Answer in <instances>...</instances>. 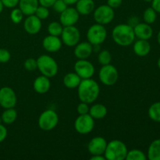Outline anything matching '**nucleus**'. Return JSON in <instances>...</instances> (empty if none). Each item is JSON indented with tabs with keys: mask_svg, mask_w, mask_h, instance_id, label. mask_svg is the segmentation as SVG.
<instances>
[{
	"mask_svg": "<svg viewBox=\"0 0 160 160\" xmlns=\"http://www.w3.org/2000/svg\"><path fill=\"white\" fill-rule=\"evenodd\" d=\"M99 93V85L92 78L82 79L78 87V95L80 101L88 104H91L96 101Z\"/></svg>",
	"mask_w": 160,
	"mask_h": 160,
	"instance_id": "nucleus-1",
	"label": "nucleus"
},
{
	"mask_svg": "<svg viewBox=\"0 0 160 160\" xmlns=\"http://www.w3.org/2000/svg\"><path fill=\"white\" fill-rule=\"evenodd\" d=\"M112 38L114 42L120 46H129L135 40L134 28L126 23L117 25L112 29Z\"/></svg>",
	"mask_w": 160,
	"mask_h": 160,
	"instance_id": "nucleus-2",
	"label": "nucleus"
},
{
	"mask_svg": "<svg viewBox=\"0 0 160 160\" xmlns=\"http://www.w3.org/2000/svg\"><path fill=\"white\" fill-rule=\"evenodd\" d=\"M128 150L127 145L120 140H112L107 143L104 156L106 160H123Z\"/></svg>",
	"mask_w": 160,
	"mask_h": 160,
	"instance_id": "nucleus-3",
	"label": "nucleus"
},
{
	"mask_svg": "<svg viewBox=\"0 0 160 160\" xmlns=\"http://www.w3.org/2000/svg\"><path fill=\"white\" fill-rule=\"evenodd\" d=\"M37 69L42 75L48 78L56 76L59 70L56 61L48 55H42L37 59Z\"/></svg>",
	"mask_w": 160,
	"mask_h": 160,
	"instance_id": "nucleus-4",
	"label": "nucleus"
},
{
	"mask_svg": "<svg viewBox=\"0 0 160 160\" xmlns=\"http://www.w3.org/2000/svg\"><path fill=\"white\" fill-rule=\"evenodd\" d=\"M59 123V116L52 109H46L38 117V127L41 130L50 131L54 129Z\"/></svg>",
	"mask_w": 160,
	"mask_h": 160,
	"instance_id": "nucleus-5",
	"label": "nucleus"
},
{
	"mask_svg": "<svg viewBox=\"0 0 160 160\" xmlns=\"http://www.w3.org/2000/svg\"><path fill=\"white\" fill-rule=\"evenodd\" d=\"M107 38V31L104 25L95 23L88 28L87 31L88 42L92 45H99L106 41Z\"/></svg>",
	"mask_w": 160,
	"mask_h": 160,
	"instance_id": "nucleus-6",
	"label": "nucleus"
},
{
	"mask_svg": "<svg viewBox=\"0 0 160 160\" xmlns=\"http://www.w3.org/2000/svg\"><path fill=\"white\" fill-rule=\"evenodd\" d=\"M94 20L97 23L102 25L109 24L115 17V12L112 8L106 5H101L93 11Z\"/></svg>",
	"mask_w": 160,
	"mask_h": 160,
	"instance_id": "nucleus-7",
	"label": "nucleus"
},
{
	"mask_svg": "<svg viewBox=\"0 0 160 160\" xmlns=\"http://www.w3.org/2000/svg\"><path fill=\"white\" fill-rule=\"evenodd\" d=\"M98 78H99L100 81L104 85H114L118 81V70L112 64L104 65L100 69L99 73H98Z\"/></svg>",
	"mask_w": 160,
	"mask_h": 160,
	"instance_id": "nucleus-8",
	"label": "nucleus"
},
{
	"mask_svg": "<svg viewBox=\"0 0 160 160\" xmlns=\"http://www.w3.org/2000/svg\"><path fill=\"white\" fill-rule=\"evenodd\" d=\"M62 42L69 47H73L80 42L81 33L78 28L73 26L63 27V30L61 34Z\"/></svg>",
	"mask_w": 160,
	"mask_h": 160,
	"instance_id": "nucleus-9",
	"label": "nucleus"
},
{
	"mask_svg": "<svg viewBox=\"0 0 160 160\" xmlns=\"http://www.w3.org/2000/svg\"><path fill=\"white\" fill-rule=\"evenodd\" d=\"M95 127V120L89 113L79 115L74 122V128L81 134H87L92 132Z\"/></svg>",
	"mask_w": 160,
	"mask_h": 160,
	"instance_id": "nucleus-10",
	"label": "nucleus"
},
{
	"mask_svg": "<svg viewBox=\"0 0 160 160\" xmlns=\"http://www.w3.org/2000/svg\"><path fill=\"white\" fill-rule=\"evenodd\" d=\"M75 73L81 79H88L94 76L95 72V67L87 59H79L74 64Z\"/></svg>",
	"mask_w": 160,
	"mask_h": 160,
	"instance_id": "nucleus-11",
	"label": "nucleus"
},
{
	"mask_svg": "<svg viewBox=\"0 0 160 160\" xmlns=\"http://www.w3.org/2000/svg\"><path fill=\"white\" fill-rule=\"evenodd\" d=\"M17 102V95L13 89L6 86L0 88V106L3 109L14 108Z\"/></svg>",
	"mask_w": 160,
	"mask_h": 160,
	"instance_id": "nucleus-12",
	"label": "nucleus"
},
{
	"mask_svg": "<svg viewBox=\"0 0 160 160\" xmlns=\"http://www.w3.org/2000/svg\"><path fill=\"white\" fill-rule=\"evenodd\" d=\"M80 14L77 11L76 8L67 7L63 12L60 13L59 22L63 27L73 26L79 20Z\"/></svg>",
	"mask_w": 160,
	"mask_h": 160,
	"instance_id": "nucleus-13",
	"label": "nucleus"
},
{
	"mask_svg": "<svg viewBox=\"0 0 160 160\" xmlns=\"http://www.w3.org/2000/svg\"><path fill=\"white\" fill-rule=\"evenodd\" d=\"M107 143L106 139L102 137H95L89 142L88 150L91 155H104Z\"/></svg>",
	"mask_w": 160,
	"mask_h": 160,
	"instance_id": "nucleus-14",
	"label": "nucleus"
},
{
	"mask_svg": "<svg viewBox=\"0 0 160 160\" xmlns=\"http://www.w3.org/2000/svg\"><path fill=\"white\" fill-rule=\"evenodd\" d=\"M23 28L29 34H36L42 29V20L34 14L28 16L23 22Z\"/></svg>",
	"mask_w": 160,
	"mask_h": 160,
	"instance_id": "nucleus-15",
	"label": "nucleus"
},
{
	"mask_svg": "<svg viewBox=\"0 0 160 160\" xmlns=\"http://www.w3.org/2000/svg\"><path fill=\"white\" fill-rule=\"evenodd\" d=\"M62 42L59 37L53 35H48L44 38L42 41V46L45 51L48 52H56L62 48Z\"/></svg>",
	"mask_w": 160,
	"mask_h": 160,
	"instance_id": "nucleus-16",
	"label": "nucleus"
},
{
	"mask_svg": "<svg viewBox=\"0 0 160 160\" xmlns=\"http://www.w3.org/2000/svg\"><path fill=\"white\" fill-rule=\"evenodd\" d=\"M93 45L88 42H79L75 45L74 55L78 59H87L92 55Z\"/></svg>",
	"mask_w": 160,
	"mask_h": 160,
	"instance_id": "nucleus-17",
	"label": "nucleus"
},
{
	"mask_svg": "<svg viewBox=\"0 0 160 160\" xmlns=\"http://www.w3.org/2000/svg\"><path fill=\"white\" fill-rule=\"evenodd\" d=\"M135 38L138 39L148 40L153 35V30L150 24L146 23H139L134 27Z\"/></svg>",
	"mask_w": 160,
	"mask_h": 160,
	"instance_id": "nucleus-18",
	"label": "nucleus"
},
{
	"mask_svg": "<svg viewBox=\"0 0 160 160\" xmlns=\"http://www.w3.org/2000/svg\"><path fill=\"white\" fill-rule=\"evenodd\" d=\"M51 87V82L48 77H45L44 75L35 78L33 83V88H34V92L38 94H45L49 91Z\"/></svg>",
	"mask_w": 160,
	"mask_h": 160,
	"instance_id": "nucleus-19",
	"label": "nucleus"
},
{
	"mask_svg": "<svg viewBox=\"0 0 160 160\" xmlns=\"http://www.w3.org/2000/svg\"><path fill=\"white\" fill-rule=\"evenodd\" d=\"M133 50L136 56L140 57H145L149 54L151 51V45L148 40L143 39H138L134 42Z\"/></svg>",
	"mask_w": 160,
	"mask_h": 160,
	"instance_id": "nucleus-20",
	"label": "nucleus"
},
{
	"mask_svg": "<svg viewBox=\"0 0 160 160\" xmlns=\"http://www.w3.org/2000/svg\"><path fill=\"white\" fill-rule=\"evenodd\" d=\"M19 8L23 12V15H33L38 7V0H20L18 3Z\"/></svg>",
	"mask_w": 160,
	"mask_h": 160,
	"instance_id": "nucleus-21",
	"label": "nucleus"
},
{
	"mask_svg": "<svg viewBox=\"0 0 160 160\" xmlns=\"http://www.w3.org/2000/svg\"><path fill=\"white\" fill-rule=\"evenodd\" d=\"M75 8L80 15H89L95 9V2L93 0H78Z\"/></svg>",
	"mask_w": 160,
	"mask_h": 160,
	"instance_id": "nucleus-22",
	"label": "nucleus"
},
{
	"mask_svg": "<svg viewBox=\"0 0 160 160\" xmlns=\"http://www.w3.org/2000/svg\"><path fill=\"white\" fill-rule=\"evenodd\" d=\"M88 113L94 120H102L107 115V108L103 104L96 103L89 108Z\"/></svg>",
	"mask_w": 160,
	"mask_h": 160,
	"instance_id": "nucleus-23",
	"label": "nucleus"
},
{
	"mask_svg": "<svg viewBox=\"0 0 160 160\" xmlns=\"http://www.w3.org/2000/svg\"><path fill=\"white\" fill-rule=\"evenodd\" d=\"M81 78L76 73H68L64 76L63 84L69 89L77 88L81 81Z\"/></svg>",
	"mask_w": 160,
	"mask_h": 160,
	"instance_id": "nucleus-24",
	"label": "nucleus"
},
{
	"mask_svg": "<svg viewBox=\"0 0 160 160\" xmlns=\"http://www.w3.org/2000/svg\"><path fill=\"white\" fill-rule=\"evenodd\" d=\"M147 159L149 160H160V138L156 139L150 144L148 148Z\"/></svg>",
	"mask_w": 160,
	"mask_h": 160,
	"instance_id": "nucleus-25",
	"label": "nucleus"
},
{
	"mask_svg": "<svg viewBox=\"0 0 160 160\" xmlns=\"http://www.w3.org/2000/svg\"><path fill=\"white\" fill-rule=\"evenodd\" d=\"M2 123L5 124H12L16 121L17 118V112L14 108L5 109L1 116Z\"/></svg>",
	"mask_w": 160,
	"mask_h": 160,
	"instance_id": "nucleus-26",
	"label": "nucleus"
},
{
	"mask_svg": "<svg viewBox=\"0 0 160 160\" xmlns=\"http://www.w3.org/2000/svg\"><path fill=\"white\" fill-rule=\"evenodd\" d=\"M148 113L152 120L160 123V102H156L152 104L148 109Z\"/></svg>",
	"mask_w": 160,
	"mask_h": 160,
	"instance_id": "nucleus-27",
	"label": "nucleus"
},
{
	"mask_svg": "<svg viewBox=\"0 0 160 160\" xmlns=\"http://www.w3.org/2000/svg\"><path fill=\"white\" fill-rule=\"evenodd\" d=\"M62 30H63V26L60 22L52 21L48 26V32L50 35L59 37L62 34Z\"/></svg>",
	"mask_w": 160,
	"mask_h": 160,
	"instance_id": "nucleus-28",
	"label": "nucleus"
},
{
	"mask_svg": "<svg viewBox=\"0 0 160 160\" xmlns=\"http://www.w3.org/2000/svg\"><path fill=\"white\" fill-rule=\"evenodd\" d=\"M157 18V12L154 10L152 7H148L143 12V20L145 23L148 24H152L156 22Z\"/></svg>",
	"mask_w": 160,
	"mask_h": 160,
	"instance_id": "nucleus-29",
	"label": "nucleus"
},
{
	"mask_svg": "<svg viewBox=\"0 0 160 160\" xmlns=\"http://www.w3.org/2000/svg\"><path fill=\"white\" fill-rule=\"evenodd\" d=\"M126 160H146L147 156L145 153L139 149H131L128 152Z\"/></svg>",
	"mask_w": 160,
	"mask_h": 160,
	"instance_id": "nucleus-30",
	"label": "nucleus"
},
{
	"mask_svg": "<svg viewBox=\"0 0 160 160\" xmlns=\"http://www.w3.org/2000/svg\"><path fill=\"white\" fill-rule=\"evenodd\" d=\"M112 60V55L108 50H102L98 55V61L102 66L110 64Z\"/></svg>",
	"mask_w": 160,
	"mask_h": 160,
	"instance_id": "nucleus-31",
	"label": "nucleus"
},
{
	"mask_svg": "<svg viewBox=\"0 0 160 160\" xmlns=\"http://www.w3.org/2000/svg\"><path fill=\"white\" fill-rule=\"evenodd\" d=\"M23 13L20 8H13L10 12V19L14 23H20L23 20Z\"/></svg>",
	"mask_w": 160,
	"mask_h": 160,
	"instance_id": "nucleus-32",
	"label": "nucleus"
},
{
	"mask_svg": "<svg viewBox=\"0 0 160 160\" xmlns=\"http://www.w3.org/2000/svg\"><path fill=\"white\" fill-rule=\"evenodd\" d=\"M34 15L37 17H38L40 20H45V19L48 18V17L49 16V10H48V8L39 5L38 7L36 9L35 12H34Z\"/></svg>",
	"mask_w": 160,
	"mask_h": 160,
	"instance_id": "nucleus-33",
	"label": "nucleus"
},
{
	"mask_svg": "<svg viewBox=\"0 0 160 160\" xmlns=\"http://www.w3.org/2000/svg\"><path fill=\"white\" fill-rule=\"evenodd\" d=\"M23 67L28 71H34L37 69V59L34 58H28L23 62Z\"/></svg>",
	"mask_w": 160,
	"mask_h": 160,
	"instance_id": "nucleus-34",
	"label": "nucleus"
},
{
	"mask_svg": "<svg viewBox=\"0 0 160 160\" xmlns=\"http://www.w3.org/2000/svg\"><path fill=\"white\" fill-rule=\"evenodd\" d=\"M52 7L53 8V9H54L56 12L61 13V12H63V11L68 7V5H67L63 0H56Z\"/></svg>",
	"mask_w": 160,
	"mask_h": 160,
	"instance_id": "nucleus-35",
	"label": "nucleus"
},
{
	"mask_svg": "<svg viewBox=\"0 0 160 160\" xmlns=\"http://www.w3.org/2000/svg\"><path fill=\"white\" fill-rule=\"evenodd\" d=\"M11 59V54L7 49L5 48H0V62L1 63H6L9 62Z\"/></svg>",
	"mask_w": 160,
	"mask_h": 160,
	"instance_id": "nucleus-36",
	"label": "nucleus"
},
{
	"mask_svg": "<svg viewBox=\"0 0 160 160\" xmlns=\"http://www.w3.org/2000/svg\"><path fill=\"white\" fill-rule=\"evenodd\" d=\"M89 106L88 103L83 102H81L80 104H78V107H77V112L79 115H84V114L88 113L89 112Z\"/></svg>",
	"mask_w": 160,
	"mask_h": 160,
	"instance_id": "nucleus-37",
	"label": "nucleus"
},
{
	"mask_svg": "<svg viewBox=\"0 0 160 160\" xmlns=\"http://www.w3.org/2000/svg\"><path fill=\"white\" fill-rule=\"evenodd\" d=\"M4 7L6 8H15L18 6V3L20 0H1Z\"/></svg>",
	"mask_w": 160,
	"mask_h": 160,
	"instance_id": "nucleus-38",
	"label": "nucleus"
},
{
	"mask_svg": "<svg viewBox=\"0 0 160 160\" xmlns=\"http://www.w3.org/2000/svg\"><path fill=\"white\" fill-rule=\"evenodd\" d=\"M123 3V0H107V5L112 9L119 8Z\"/></svg>",
	"mask_w": 160,
	"mask_h": 160,
	"instance_id": "nucleus-39",
	"label": "nucleus"
},
{
	"mask_svg": "<svg viewBox=\"0 0 160 160\" xmlns=\"http://www.w3.org/2000/svg\"><path fill=\"white\" fill-rule=\"evenodd\" d=\"M7 129L3 124L0 123V143L2 142L7 137Z\"/></svg>",
	"mask_w": 160,
	"mask_h": 160,
	"instance_id": "nucleus-40",
	"label": "nucleus"
},
{
	"mask_svg": "<svg viewBox=\"0 0 160 160\" xmlns=\"http://www.w3.org/2000/svg\"><path fill=\"white\" fill-rule=\"evenodd\" d=\"M56 0H38V2L40 6H45V7L49 8L52 6L54 2Z\"/></svg>",
	"mask_w": 160,
	"mask_h": 160,
	"instance_id": "nucleus-41",
	"label": "nucleus"
},
{
	"mask_svg": "<svg viewBox=\"0 0 160 160\" xmlns=\"http://www.w3.org/2000/svg\"><path fill=\"white\" fill-rule=\"evenodd\" d=\"M152 8L156 12L160 13V0H152Z\"/></svg>",
	"mask_w": 160,
	"mask_h": 160,
	"instance_id": "nucleus-42",
	"label": "nucleus"
},
{
	"mask_svg": "<svg viewBox=\"0 0 160 160\" xmlns=\"http://www.w3.org/2000/svg\"><path fill=\"white\" fill-rule=\"evenodd\" d=\"M90 160H106L104 155H92Z\"/></svg>",
	"mask_w": 160,
	"mask_h": 160,
	"instance_id": "nucleus-43",
	"label": "nucleus"
},
{
	"mask_svg": "<svg viewBox=\"0 0 160 160\" xmlns=\"http://www.w3.org/2000/svg\"><path fill=\"white\" fill-rule=\"evenodd\" d=\"M63 1L65 2L68 6H72V5L73 4H76V2L78 0H63Z\"/></svg>",
	"mask_w": 160,
	"mask_h": 160,
	"instance_id": "nucleus-44",
	"label": "nucleus"
},
{
	"mask_svg": "<svg viewBox=\"0 0 160 160\" xmlns=\"http://www.w3.org/2000/svg\"><path fill=\"white\" fill-rule=\"evenodd\" d=\"M3 8H4V6H3L2 2V1H1V0H0V13H1V12H2Z\"/></svg>",
	"mask_w": 160,
	"mask_h": 160,
	"instance_id": "nucleus-45",
	"label": "nucleus"
},
{
	"mask_svg": "<svg viewBox=\"0 0 160 160\" xmlns=\"http://www.w3.org/2000/svg\"><path fill=\"white\" fill-rule=\"evenodd\" d=\"M157 41H158V43L160 45V31H159V33H158V35H157Z\"/></svg>",
	"mask_w": 160,
	"mask_h": 160,
	"instance_id": "nucleus-46",
	"label": "nucleus"
},
{
	"mask_svg": "<svg viewBox=\"0 0 160 160\" xmlns=\"http://www.w3.org/2000/svg\"><path fill=\"white\" fill-rule=\"evenodd\" d=\"M157 65H158V67H159V70H160V57L159 58V59H158Z\"/></svg>",
	"mask_w": 160,
	"mask_h": 160,
	"instance_id": "nucleus-47",
	"label": "nucleus"
},
{
	"mask_svg": "<svg viewBox=\"0 0 160 160\" xmlns=\"http://www.w3.org/2000/svg\"><path fill=\"white\" fill-rule=\"evenodd\" d=\"M145 2H152V0H144Z\"/></svg>",
	"mask_w": 160,
	"mask_h": 160,
	"instance_id": "nucleus-48",
	"label": "nucleus"
},
{
	"mask_svg": "<svg viewBox=\"0 0 160 160\" xmlns=\"http://www.w3.org/2000/svg\"><path fill=\"white\" fill-rule=\"evenodd\" d=\"M2 123V120L1 117H0V123Z\"/></svg>",
	"mask_w": 160,
	"mask_h": 160,
	"instance_id": "nucleus-49",
	"label": "nucleus"
}]
</instances>
